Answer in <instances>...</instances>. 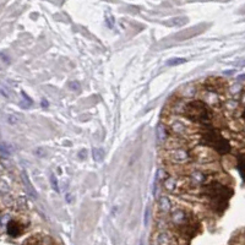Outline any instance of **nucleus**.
Wrapping results in <instances>:
<instances>
[{
    "label": "nucleus",
    "mask_w": 245,
    "mask_h": 245,
    "mask_svg": "<svg viewBox=\"0 0 245 245\" xmlns=\"http://www.w3.org/2000/svg\"><path fill=\"white\" fill-rule=\"evenodd\" d=\"M92 155H93V159L96 162H101L103 157H104V151L102 148H98V147H94L92 150Z\"/></svg>",
    "instance_id": "obj_14"
},
{
    "label": "nucleus",
    "mask_w": 245,
    "mask_h": 245,
    "mask_svg": "<svg viewBox=\"0 0 245 245\" xmlns=\"http://www.w3.org/2000/svg\"><path fill=\"white\" fill-rule=\"evenodd\" d=\"M191 155L194 157H196L197 161H200V162H210L215 157L213 153L210 150H207V147H196L191 152Z\"/></svg>",
    "instance_id": "obj_8"
},
{
    "label": "nucleus",
    "mask_w": 245,
    "mask_h": 245,
    "mask_svg": "<svg viewBox=\"0 0 245 245\" xmlns=\"http://www.w3.org/2000/svg\"><path fill=\"white\" fill-rule=\"evenodd\" d=\"M180 239L176 232L162 231L155 235V245H180Z\"/></svg>",
    "instance_id": "obj_4"
},
{
    "label": "nucleus",
    "mask_w": 245,
    "mask_h": 245,
    "mask_svg": "<svg viewBox=\"0 0 245 245\" xmlns=\"http://www.w3.org/2000/svg\"><path fill=\"white\" fill-rule=\"evenodd\" d=\"M21 224H18L17 222H15V221H10L9 223H8V233H9V235H11V237H18L20 234H21Z\"/></svg>",
    "instance_id": "obj_10"
},
{
    "label": "nucleus",
    "mask_w": 245,
    "mask_h": 245,
    "mask_svg": "<svg viewBox=\"0 0 245 245\" xmlns=\"http://www.w3.org/2000/svg\"><path fill=\"white\" fill-rule=\"evenodd\" d=\"M184 114L191 121L207 124L213 119L210 107L202 101H190L184 107Z\"/></svg>",
    "instance_id": "obj_1"
},
{
    "label": "nucleus",
    "mask_w": 245,
    "mask_h": 245,
    "mask_svg": "<svg viewBox=\"0 0 245 245\" xmlns=\"http://www.w3.org/2000/svg\"><path fill=\"white\" fill-rule=\"evenodd\" d=\"M22 96H23V101L20 103V104H21V107H23V108H28L29 105L32 104V100L29 98L25 92H22Z\"/></svg>",
    "instance_id": "obj_16"
},
{
    "label": "nucleus",
    "mask_w": 245,
    "mask_h": 245,
    "mask_svg": "<svg viewBox=\"0 0 245 245\" xmlns=\"http://www.w3.org/2000/svg\"><path fill=\"white\" fill-rule=\"evenodd\" d=\"M0 93H1L4 97H6V98H10V96H11L10 88H8V87L4 86V85H0Z\"/></svg>",
    "instance_id": "obj_20"
},
{
    "label": "nucleus",
    "mask_w": 245,
    "mask_h": 245,
    "mask_svg": "<svg viewBox=\"0 0 245 245\" xmlns=\"http://www.w3.org/2000/svg\"><path fill=\"white\" fill-rule=\"evenodd\" d=\"M243 116H244V119H245V110H244V113H243Z\"/></svg>",
    "instance_id": "obj_30"
},
{
    "label": "nucleus",
    "mask_w": 245,
    "mask_h": 245,
    "mask_svg": "<svg viewBox=\"0 0 245 245\" xmlns=\"http://www.w3.org/2000/svg\"><path fill=\"white\" fill-rule=\"evenodd\" d=\"M50 184H52V186H53V189L57 191V192H59V185H58V180H57V176L54 175V174H52L50 175Z\"/></svg>",
    "instance_id": "obj_21"
},
{
    "label": "nucleus",
    "mask_w": 245,
    "mask_h": 245,
    "mask_svg": "<svg viewBox=\"0 0 245 245\" xmlns=\"http://www.w3.org/2000/svg\"><path fill=\"white\" fill-rule=\"evenodd\" d=\"M0 153H1L4 157L10 156V153H11V147H10L8 144H0Z\"/></svg>",
    "instance_id": "obj_15"
},
{
    "label": "nucleus",
    "mask_w": 245,
    "mask_h": 245,
    "mask_svg": "<svg viewBox=\"0 0 245 245\" xmlns=\"http://www.w3.org/2000/svg\"><path fill=\"white\" fill-rule=\"evenodd\" d=\"M140 245H144V240H141V243H140Z\"/></svg>",
    "instance_id": "obj_29"
},
{
    "label": "nucleus",
    "mask_w": 245,
    "mask_h": 245,
    "mask_svg": "<svg viewBox=\"0 0 245 245\" xmlns=\"http://www.w3.org/2000/svg\"><path fill=\"white\" fill-rule=\"evenodd\" d=\"M42 103H43L44 107H47V105H48V103H47V101H45V100H43V102H42Z\"/></svg>",
    "instance_id": "obj_28"
},
{
    "label": "nucleus",
    "mask_w": 245,
    "mask_h": 245,
    "mask_svg": "<svg viewBox=\"0 0 245 245\" xmlns=\"http://www.w3.org/2000/svg\"><path fill=\"white\" fill-rule=\"evenodd\" d=\"M239 172L242 174V176H243V179L245 180V157H242L240 158V162H239Z\"/></svg>",
    "instance_id": "obj_19"
},
{
    "label": "nucleus",
    "mask_w": 245,
    "mask_h": 245,
    "mask_svg": "<svg viewBox=\"0 0 245 245\" xmlns=\"http://www.w3.org/2000/svg\"><path fill=\"white\" fill-rule=\"evenodd\" d=\"M158 208L161 210V212H163V213H167V212L171 211L172 206H171V201H169V199L167 196H162L159 199Z\"/></svg>",
    "instance_id": "obj_12"
},
{
    "label": "nucleus",
    "mask_w": 245,
    "mask_h": 245,
    "mask_svg": "<svg viewBox=\"0 0 245 245\" xmlns=\"http://www.w3.org/2000/svg\"><path fill=\"white\" fill-rule=\"evenodd\" d=\"M70 87H71L74 91H77V89L80 88V85H79L77 82H71V84H70Z\"/></svg>",
    "instance_id": "obj_24"
},
{
    "label": "nucleus",
    "mask_w": 245,
    "mask_h": 245,
    "mask_svg": "<svg viewBox=\"0 0 245 245\" xmlns=\"http://www.w3.org/2000/svg\"><path fill=\"white\" fill-rule=\"evenodd\" d=\"M180 179L178 176H168L166 180H164V187L169 191V192H174L176 191L178 189L180 190L181 186H180Z\"/></svg>",
    "instance_id": "obj_9"
},
{
    "label": "nucleus",
    "mask_w": 245,
    "mask_h": 245,
    "mask_svg": "<svg viewBox=\"0 0 245 245\" xmlns=\"http://www.w3.org/2000/svg\"><path fill=\"white\" fill-rule=\"evenodd\" d=\"M201 144L206 145L213 150H216L218 153L221 155H224L227 152H229L231 147H229V142L213 128H210L207 129L203 134H202L201 137Z\"/></svg>",
    "instance_id": "obj_3"
},
{
    "label": "nucleus",
    "mask_w": 245,
    "mask_h": 245,
    "mask_svg": "<svg viewBox=\"0 0 245 245\" xmlns=\"http://www.w3.org/2000/svg\"><path fill=\"white\" fill-rule=\"evenodd\" d=\"M167 158L174 164H185L192 161V155L187 148H178V150H171L168 152Z\"/></svg>",
    "instance_id": "obj_6"
},
{
    "label": "nucleus",
    "mask_w": 245,
    "mask_h": 245,
    "mask_svg": "<svg viewBox=\"0 0 245 245\" xmlns=\"http://www.w3.org/2000/svg\"><path fill=\"white\" fill-rule=\"evenodd\" d=\"M9 123H11V124H15V123H17V119H16V116L9 115Z\"/></svg>",
    "instance_id": "obj_25"
},
{
    "label": "nucleus",
    "mask_w": 245,
    "mask_h": 245,
    "mask_svg": "<svg viewBox=\"0 0 245 245\" xmlns=\"http://www.w3.org/2000/svg\"><path fill=\"white\" fill-rule=\"evenodd\" d=\"M238 80H245V75H240V76H238Z\"/></svg>",
    "instance_id": "obj_27"
},
{
    "label": "nucleus",
    "mask_w": 245,
    "mask_h": 245,
    "mask_svg": "<svg viewBox=\"0 0 245 245\" xmlns=\"http://www.w3.org/2000/svg\"><path fill=\"white\" fill-rule=\"evenodd\" d=\"M186 60L183 58H174V59H171V60H168L167 61V64L168 65H171V66H174V65H179V64H184Z\"/></svg>",
    "instance_id": "obj_17"
},
{
    "label": "nucleus",
    "mask_w": 245,
    "mask_h": 245,
    "mask_svg": "<svg viewBox=\"0 0 245 245\" xmlns=\"http://www.w3.org/2000/svg\"><path fill=\"white\" fill-rule=\"evenodd\" d=\"M168 176H167V173L163 171V169H158V172H157V176H156V179L159 180V183L162 181V180H166Z\"/></svg>",
    "instance_id": "obj_22"
},
{
    "label": "nucleus",
    "mask_w": 245,
    "mask_h": 245,
    "mask_svg": "<svg viewBox=\"0 0 245 245\" xmlns=\"http://www.w3.org/2000/svg\"><path fill=\"white\" fill-rule=\"evenodd\" d=\"M148 217H150V208L147 207L145 211V226H148Z\"/></svg>",
    "instance_id": "obj_23"
},
{
    "label": "nucleus",
    "mask_w": 245,
    "mask_h": 245,
    "mask_svg": "<svg viewBox=\"0 0 245 245\" xmlns=\"http://www.w3.org/2000/svg\"><path fill=\"white\" fill-rule=\"evenodd\" d=\"M0 57H1V58H4V61H5V63H10L9 58H6V57H5L4 54H0Z\"/></svg>",
    "instance_id": "obj_26"
},
{
    "label": "nucleus",
    "mask_w": 245,
    "mask_h": 245,
    "mask_svg": "<svg viewBox=\"0 0 245 245\" xmlns=\"http://www.w3.org/2000/svg\"><path fill=\"white\" fill-rule=\"evenodd\" d=\"M23 180H25V184H26V186H27V189H28V191H31L32 192V195H33V197H37V194H36V191H34V189L32 187V185H31V183L28 181V178H27V175H26V173H23Z\"/></svg>",
    "instance_id": "obj_18"
},
{
    "label": "nucleus",
    "mask_w": 245,
    "mask_h": 245,
    "mask_svg": "<svg viewBox=\"0 0 245 245\" xmlns=\"http://www.w3.org/2000/svg\"><path fill=\"white\" fill-rule=\"evenodd\" d=\"M172 130H173L175 134H178L179 136H183L185 135L187 131H189V128H187L185 124H183L181 121H175L172 125Z\"/></svg>",
    "instance_id": "obj_11"
},
{
    "label": "nucleus",
    "mask_w": 245,
    "mask_h": 245,
    "mask_svg": "<svg viewBox=\"0 0 245 245\" xmlns=\"http://www.w3.org/2000/svg\"><path fill=\"white\" fill-rule=\"evenodd\" d=\"M187 185L191 187H197L200 185H203L205 183H207L208 176L207 174H205L201 171H194L189 174V176L186 178Z\"/></svg>",
    "instance_id": "obj_7"
},
{
    "label": "nucleus",
    "mask_w": 245,
    "mask_h": 245,
    "mask_svg": "<svg viewBox=\"0 0 245 245\" xmlns=\"http://www.w3.org/2000/svg\"><path fill=\"white\" fill-rule=\"evenodd\" d=\"M205 194L210 199L211 206L213 208L218 210L219 206H222L223 208L226 207L227 200L229 199V195L232 194V191L228 190L227 186H224L219 183H211V184L205 186Z\"/></svg>",
    "instance_id": "obj_2"
},
{
    "label": "nucleus",
    "mask_w": 245,
    "mask_h": 245,
    "mask_svg": "<svg viewBox=\"0 0 245 245\" xmlns=\"http://www.w3.org/2000/svg\"><path fill=\"white\" fill-rule=\"evenodd\" d=\"M191 221H192V218H191V216L187 213L185 210H183V208H176V210H174L173 212L171 213V217H169L168 223H169V226H172L173 228L178 229V228H180V227L187 224V223L191 222Z\"/></svg>",
    "instance_id": "obj_5"
},
{
    "label": "nucleus",
    "mask_w": 245,
    "mask_h": 245,
    "mask_svg": "<svg viewBox=\"0 0 245 245\" xmlns=\"http://www.w3.org/2000/svg\"><path fill=\"white\" fill-rule=\"evenodd\" d=\"M168 132H169V129L166 128L163 124H159L158 128H157V137H158L159 141H166L169 136H168Z\"/></svg>",
    "instance_id": "obj_13"
}]
</instances>
